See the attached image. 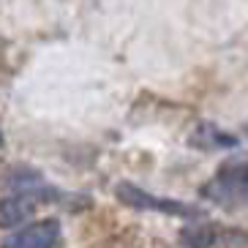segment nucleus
<instances>
[{"mask_svg": "<svg viewBox=\"0 0 248 248\" xmlns=\"http://www.w3.org/2000/svg\"><path fill=\"white\" fill-rule=\"evenodd\" d=\"M248 191V172L243 161H229L213 175V180H207V186L202 188V194L207 199H213L221 207H237L246 202Z\"/></svg>", "mask_w": 248, "mask_h": 248, "instance_id": "obj_1", "label": "nucleus"}, {"mask_svg": "<svg viewBox=\"0 0 248 248\" xmlns=\"http://www.w3.org/2000/svg\"><path fill=\"white\" fill-rule=\"evenodd\" d=\"M117 199L128 207H139V210H153V213H164V216H180V218H194L197 210L188 207V204L177 202V199H161V197H153L147 191L137 188L131 183H120L117 186Z\"/></svg>", "mask_w": 248, "mask_h": 248, "instance_id": "obj_2", "label": "nucleus"}, {"mask_svg": "<svg viewBox=\"0 0 248 248\" xmlns=\"http://www.w3.org/2000/svg\"><path fill=\"white\" fill-rule=\"evenodd\" d=\"M60 243V224L58 221H36V224L16 229V234H8L0 243V248H58Z\"/></svg>", "mask_w": 248, "mask_h": 248, "instance_id": "obj_3", "label": "nucleus"}, {"mask_svg": "<svg viewBox=\"0 0 248 248\" xmlns=\"http://www.w3.org/2000/svg\"><path fill=\"white\" fill-rule=\"evenodd\" d=\"M36 210V197L30 194H11V197L0 199V229H16L19 224L33 216Z\"/></svg>", "mask_w": 248, "mask_h": 248, "instance_id": "obj_4", "label": "nucleus"}, {"mask_svg": "<svg viewBox=\"0 0 248 248\" xmlns=\"http://www.w3.org/2000/svg\"><path fill=\"white\" fill-rule=\"evenodd\" d=\"M191 142L199 147V150H218V147H232L237 139L232 134L221 131L218 125H210V123H202L197 128V134L191 137Z\"/></svg>", "mask_w": 248, "mask_h": 248, "instance_id": "obj_5", "label": "nucleus"}, {"mask_svg": "<svg viewBox=\"0 0 248 248\" xmlns=\"http://www.w3.org/2000/svg\"><path fill=\"white\" fill-rule=\"evenodd\" d=\"M3 142H6V139H3V131H0V147H3Z\"/></svg>", "mask_w": 248, "mask_h": 248, "instance_id": "obj_6", "label": "nucleus"}]
</instances>
